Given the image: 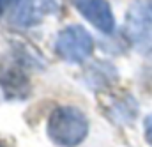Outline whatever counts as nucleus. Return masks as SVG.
I'll list each match as a JSON object with an SVG mask.
<instances>
[{"instance_id":"1a4fd4ad","label":"nucleus","mask_w":152,"mask_h":147,"mask_svg":"<svg viewBox=\"0 0 152 147\" xmlns=\"http://www.w3.org/2000/svg\"><path fill=\"white\" fill-rule=\"evenodd\" d=\"M0 147H2V144H0Z\"/></svg>"},{"instance_id":"f03ea898","label":"nucleus","mask_w":152,"mask_h":147,"mask_svg":"<svg viewBox=\"0 0 152 147\" xmlns=\"http://www.w3.org/2000/svg\"><path fill=\"white\" fill-rule=\"evenodd\" d=\"M55 48L58 51V55L67 60V62H81L85 60L94 48V41L90 34L80 27V25H71L67 29H64L55 43Z\"/></svg>"},{"instance_id":"7ed1b4c3","label":"nucleus","mask_w":152,"mask_h":147,"mask_svg":"<svg viewBox=\"0 0 152 147\" xmlns=\"http://www.w3.org/2000/svg\"><path fill=\"white\" fill-rule=\"evenodd\" d=\"M11 20L20 27H32L57 9L55 0H2Z\"/></svg>"},{"instance_id":"423d86ee","label":"nucleus","mask_w":152,"mask_h":147,"mask_svg":"<svg viewBox=\"0 0 152 147\" xmlns=\"http://www.w3.org/2000/svg\"><path fill=\"white\" fill-rule=\"evenodd\" d=\"M0 85L9 94H16V96H20L28 89L27 74L23 68L18 64V60L4 59V62H0Z\"/></svg>"},{"instance_id":"39448f33","label":"nucleus","mask_w":152,"mask_h":147,"mask_svg":"<svg viewBox=\"0 0 152 147\" xmlns=\"http://www.w3.org/2000/svg\"><path fill=\"white\" fill-rule=\"evenodd\" d=\"M131 37L138 43H151L152 41V0L138 2L129 11L127 21Z\"/></svg>"},{"instance_id":"20e7f679","label":"nucleus","mask_w":152,"mask_h":147,"mask_svg":"<svg viewBox=\"0 0 152 147\" xmlns=\"http://www.w3.org/2000/svg\"><path fill=\"white\" fill-rule=\"evenodd\" d=\"M76 9L101 32L110 34L113 30V14L106 0H71Z\"/></svg>"},{"instance_id":"0eeeda50","label":"nucleus","mask_w":152,"mask_h":147,"mask_svg":"<svg viewBox=\"0 0 152 147\" xmlns=\"http://www.w3.org/2000/svg\"><path fill=\"white\" fill-rule=\"evenodd\" d=\"M143 129H145V140H147V142H149V146L152 147V113L145 119Z\"/></svg>"},{"instance_id":"f257e3e1","label":"nucleus","mask_w":152,"mask_h":147,"mask_svg":"<svg viewBox=\"0 0 152 147\" xmlns=\"http://www.w3.org/2000/svg\"><path fill=\"white\" fill-rule=\"evenodd\" d=\"M88 133V121L85 113L75 107H58L50 115L48 135L60 147H76Z\"/></svg>"},{"instance_id":"6e6552de","label":"nucleus","mask_w":152,"mask_h":147,"mask_svg":"<svg viewBox=\"0 0 152 147\" xmlns=\"http://www.w3.org/2000/svg\"><path fill=\"white\" fill-rule=\"evenodd\" d=\"M4 11V4H2V0H0V12Z\"/></svg>"}]
</instances>
